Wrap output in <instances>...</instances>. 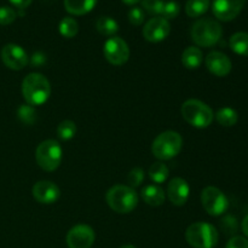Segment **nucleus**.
Instances as JSON below:
<instances>
[{
    "label": "nucleus",
    "instance_id": "14",
    "mask_svg": "<svg viewBox=\"0 0 248 248\" xmlns=\"http://www.w3.org/2000/svg\"><path fill=\"white\" fill-rule=\"evenodd\" d=\"M33 198L43 205H52L60 199L61 190L57 184L51 181H40L31 189Z\"/></svg>",
    "mask_w": 248,
    "mask_h": 248
},
{
    "label": "nucleus",
    "instance_id": "33",
    "mask_svg": "<svg viewBox=\"0 0 248 248\" xmlns=\"http://www.w3.org/2000/svg\"><path fill=\"white\" fill-rule=\"evenodd\" d=\"M225 248H248V240L244 236H234L228 241Z\"/></svg>",
    "mask_w": 248,
    "mask_h": 248
},
{
    "label": "nucleus",
    "instance_id": "15",
    "mask_svg": "<svg viewBox=\"0 0 248 248\" xmlns=\"http://www.w3.org/2000/svg\"><path fill=\"white\" fill-rule=\"evenodd\" d=\"M190 195V186L188 182L181 177H176L170 181L167 186V198L174 206H183Z\"/></svg>",
    "mask_w": 248,
    "mask_h": 248
},
{
    "label": "nucleus",
    "instance_id": "2",
    "mask_svg": "<svg viewBox=\"0 0 248 248\" xmlns=\"http://www.w3.org/2000/svg\"><path fill=\"white\" fill-rule=\"evenodd\" d=\"M106 201L114 212L127 215L137 207L138 195L130 186L116 184L107 191Z\"/></svg>",
    "mask_w": 248,
    "mask_h": 248
},
{
    "label": "nucleus",
    "instance_id": "36",
    "mask_svg": "<svg viewBox=\"0 0 248 248\" xmlns=\"http://www.w3.org/2000/svg\"><path fill=\"white\" fill-rule=\"evenodd\" d=\"M121 1L126 5H136L138 4V2L142 1V0H121Z\"/></svg>",
    "mask_w": 248,
    "mask_h": 248
},
{
    "label": "nucleus",
    "instance_id": "26",
    "mask_svg": "<svg viewBox=\"0 0 248 248\" xmlns=\"http://www.w3.org/2000/svg\"><path fill=\"white\" fill-rule=\"evenodd\" d=\"M77 133V125L72 120H63L57 126V137L61 140H70Z\"/></svg>",
    "mask_w": 248,
    "mask_h": 248
},
{
    "label": "nucleus",
    "instance_id": "4",
    "mask_svg": "<svg viewBox=\"0 0 248 248\" xmlns=\"http://www.w3.org/2000/svg\"><path fill=\"white\" fill-rule=\"evenodd\" d=\"M191 39L201 47L215 46L223 35L222 26L217 21L211 18H201L191 27Z\"/></svg>",
    "mask_w": 248,
    "mask_h": 248
},
{
    "label": "nucleus",
    "instance_id": "10",
    "mask_svg": "<svg viewBox=\"0 0 248 248\" xmlns=\"http://www.w3.org/2000/svg\"><path fill=\"white\" fill-rule=\"evenodd\" d=\"M94 230L86 224L75 225L65 236V242L69 248H91L94 244Z\"/></svg>",
    "mask_w": 248,
    "mask_h": 248
},
{
    "label": "nucleus",
    "instance_id": "1",
    "mask_svg": "<svg viewBox=\"0 0 248 248\" xmlns=\"http://www.w3.org/2000/svg\"><path fill=\"white\" fill-rule=\"evenodd\" d=\"M22 94L29 106H41L50 98V81L40 73H31L22 81Z\"/></svg>",
    "mask_w": 248,
    "mask_h": 248
},
{
    "label": "nucleus",
    "instance_id": "11",
    "mask_svg": "<svg viewBox=\"0 0 248 248\" xmlns=\"http://www.w3.org/2000/svg\"><path fill=\"white\" fill-rule=\"evenodd\" d=\"M1 61L9 69L22 70L28 64V55L17 44H7L1 50Z\"/></svg>",
    "mask_w": 248,
    "mask_h": 248
},
{
    "label": "nucleus",
    "instance_id": "17",
    "mask_svg": "<svg viewBox=\"0 0 248 248\" xmlns=\"http://www.w3.org/2000/svg\"><path fill=\"white\" fill-rule=\"evenodd\" d=\"M140 196L147 205L153 206V207L161 206L165 202V198H166L164 189L157 184H149V186H144L142 189Z\"/></svg>",
    "mask_w": 248,
    "mask_h": 248
},
{
    "label": "nucleus",
    "instance_id": "35",
    "mask_svg": "<svg viewBox=\"0 0 248 248\" xmlns=\"http://www.w3.org/2000/svg\"><path fill=\"white\" fill-rule=\"evenodd\" d=\"M241 229H242V232H244V234L248 237V215L244 218V220H242Z\"/></svg>",
    "mask_w": 248,
    "mask_h": 248
},
{
    "label": "nucleus",
    "instance_id": "32",
    "mask_svg": "<svg viewBox=\"0 0 248 248\" xmlns=\"http://www.w3.org/2000/svg\"><path fill=\"white\" fill-rule=\"evenodd\" d=\"M145 15L140 7H132L128 12V21L133 26H140L144 22Z\"/></svg>",
    "mask_w": 248,
    "mask_h": 248
},
{
    "label": "nucleus",
    "instance_id": "29",
    "mask_svg": "<svg viewBox=\"0 0 248 248\" xmlns=\"http://www.w3.org/2000/svg\"><path fill=\"white\" fill-rule=\"evenodd\" d=\"M143 181H144V171L140 167H135L127 174V182L131 188H137L143 183Z\"/></svg>",
    "mask_w": 248,
    "mask_h": 248
},
{
    "label": "nucleus",
    "instance_id": "12",
    "mask_svg": "<svg viewBox=\"0 0 248 248\" xmlns=\"http://www.w3.org/2000/svg\"><path fill=\"white\" fill-rule=\"evenodd\" d=\"M247 0H215L212 12L219 21L229 22L239 16Z\"/></svg>",
    "mask_w": 248,
    "mask_h": 248
},
{
    "label": "nucleus",
    "instance_id": "22",
    "mask_svg": "<svg viewBox=\"0 0 248 248\" xmlns=\"http://www.w3.org/2000/svg\"><path fill=\"white\" fill-rule=\"evenodd\" d=\"M170 170L162 161H156L150 166L149 169V178L155 184H162L169 179Z\"/></svg>",
    "mask_w": 248,
    "mask_h": 248
},
{
    "label": "nucleus",
    "instance_id": "19",
    "mask_svg": "<svg viewBox=\"0 0 248 248\" xmlns=\"http://www.w3.org/2000/svg\"><path fill=\"white\" fill-rule=\"evenodd\" d=\"M202 61V51L196 46H189L182 53V63L186 69H198Z\"/></svg>",
    "mask_w": 248,
    "mask_h": 248
},
{
    "label": "nucleus",
    "instance_id": "6",
    "mask_svg": "<svg viewBox=\"0 0 248 248\" xmlns=\"http://www.w3.org/2000/svg\"><path fill=\"white\" fill-rule=\"evenodd\" d=\"M183 148V138L176 131L160 133L152 144V153L156 159L165 161L176 157Z\"/></svg>",
    "mask_w": 248,
    "mask_h": 248
},
{
    "label": "nucleus",
    "instance_id": "16",
    "mask_svg": "<svg viewBox=\"0 0 248 248\" xmlns=\"http://www.w3.org/2000/svg\"><path fill=\"white\" fill-rule=\"evenodd\" d=\"M206 67L216 77H227L232 72V61L225 53L212 51L206 57Z\"/></svg>",
    "mask_w": 248,
    "mask_h": 248
},
{
    "label": "nucleus",
    "instance_id": "20",
    "mask_svg": "<svg viewBox=\"0 0 248 248\" xmlns=\"http://www.w3.org/2000/svg\"><path fill=\"white\" fill-rule=\"evenodd\" d=\"M229 45L235 53L248 57V33L237 31L232 34L229 40Z\"/></svg>",
    "mask_w": 248,
    "mask_h": 248
},
{
    "label": "nucleus",
    "instance_id": "23",
    "mask_svg": "<svg viewBox=\"0 0 248 248\" xmlns=\"http://www.w3.org/2000/svg\"><path fill=\"white\" fill-rule=\"evenodd\" d=\"M216 120L219 125L224 126V127H232L239 120V115H237V111L235 109L230 108V107H224V108H220L219 110L216 114Z\"/></svg>",
    "mask_w": 248,
    "mask_h": 248
},
{
    "label": "nucleus",
    "instance_id": "7",
    "mask_svg": "<svg viewBox=\"0 0 248 248\" xmlns=\"http://www.w3.org/2000/svg\"><path fill=\"white\" fill-rule=\"evenodd\" d=\"M62 147L55 140H43L35 149V160L41 170L53 172L62 162Z\"/></svg>",
    "mask_w": 248,
    "mask_h": 248
},
{
    "label": "nucleus",
    "instance_id": "30",
    "mask_svg": "<svg viewBox=\"0 0 248 248\" xmlns=\"http://www.w3.org/2000/svg\"><path fill=\"white\" fill-rule=\"evenodd\" d=\"M179 10H181V7H179V4L177 1L165 2L161 17L162 18L167 19V21H169V19L176 18L179 14Z\"/></svg>",
    "mask_w": 248,
    "mask_h": 248
},
{
    "label": "nucleus",
    "instance_id": "28",
    "mask_svg": "<svg viewBox=\"0 0 248 248\" xmlns=\"http://www.w3.org/2000/svg\"><path fill=\"white\" fill-rule=\"evenodd\" d=\"M17 114H18V118L21 119L22 123L27 124V125H31L35 120V111H34L33 107L29 106V104H23V106L19 107Z\"/></svg>",
    "mask_w": 248,
    "mask_h": 248
},
{
    "label": "nucleus",
    "instance_id": "34",
    "mask_svg": "<svg viewBox=\"0 0 248 248\" xmlns=\"http://www.w3.org/2000/svg\"><path fill=\"white\" fill-rule=\"evenodd\" d=\"M9 1L11 2L12 5H15L16 7H18V9L23 10V9H27V7L31 4L33 0H9Z\"/></svg>",
    "mask_w": 248,
    "mask_h": 248
},
{
    "label": "nucleus",
    "instance_id": "9",
    "mask_svg": "<svg viewBox=\"0 0 248 248\" xmlns=\"http://www.w3.org/2000/svg\"><path fill=\"white\" fill-rule=\"evenodd\" d=\"M103 53L106 60L113 65H124L130 58V47L124 39L111 36L104 43Z\"/></svg>",
    "mask_w": 248,
    "mask_h": 248
},
{
    "label": "nucleus",
    "instance_id": "24",
    "mask_svg": "<svg viewBox=\"0 0 248 248\" xmlns=\"http://www.w3.org/2000/svg\"><path fill=\"white\" fill-rule=\"evenodd\" d=\"M210 9V0H188L186 4V12L191 18L200 17Z\"/></svg>",
    "mask_w": 248,
    "mask_h": 248
},
{
    "label": "nucleus",
    "instance_id": "5",
    "mask_svg": "<svg viewBox=\"0 0 248 248\" xmlns=\"http://www.w3.org/2000/svg\"><path fill=\"white\" fill-rule=\"evenodd\" d=\"M186 240L194 248H215L219 240V234L210 223L196 222L186 229Z\"/></svg>",
    "mask_w": 248,
    "mask_h": 248
},
{
    "label": "nucleus",
    "instance_id": "8",
    "mask_svg": "<svg viewBox=\"0 0 248 248\" xmlns=\"http://www.w3.org/2000/svg\"><path fill=\"white\" fill-rule=\"evenodd\" d=\"M201 205L208 215L218 217L227 212L229 201L220 189L216 186H206L201 193Z\"/></svg>",
    "mask_w": 248,
    "mask_h": 248
},
{
    "label": "nucleus",
    "instance_id": "27",
    "mask_svg": "<svg viewBox=\"0 0 248 248\" xmlns=\"http://www.w3.org/2000/svg\"><path fill=\"white\" fill-rule=\"evenodd\" d=\"M165 1L164 0H142V6L149 15L159 16L162 14Z\"/></svg>",
    "mask_w": 248,
    "mask_h": 248
},
{
    "label": "nucleus",
    "instance_id": "31",
    "mask_svg": "<svg viewBox=\"0 0 248 248\" xmlns=\"http://www.w3.org/2000/svg\"><path fill=\"white\" fill-rule=\"evenodd\" d=\"M16 18H17V14L14 9L7 6L0 7V24H1V26L11 24L12 22H15V19Z\"/></svg>",
    "mask_w": 248,
    "mask_h": 248
},
{
    "label": "nucleus",
    "instance_id": "13",
    "mask_svg": "<svg viewBox=\"0 0 248 248\" xmlns=\"http://www.w3.org/2000/svg\"><path fill=\"white\" fill-rule=\"evenodd\" d=\"M171 33V24L162 17H154L145 23L143 28V36L149 43H160L165 40Z\"/></svg>",
    "mask_w": 248,
    "mask_h": 248
},
{
    "label": "nucleus",
    "instance_id": "18",
    "mask_svg": "<svg viewBox=\"0 0 248 248\" xmlns=\"http://www.w3.org/2000/svg\"><path fill=\"white\" fill-rule=\"evenodd\" d=\"M97 0H64V7L67 12L74 16H82L94 9Z\"/></svg>",
    "mask_w": 248,
    "mask_h": 248
},
{
    "label": "nucleus",
    "instance_id": "21",
    "mask_svg": "<svg viewBox=\"0 0 248 248\" xmlns=\"http://www.w3.org/2000/svg\"><path fill=\"white\" fill-rule=\"evenodd\" d=\"M96 29L99 34L104 36H115L119 31V24L114 18L108 16H102L97 19Z\"/></svg>",
    "mask_w": 248,
    "mask_h": 248
},
{
    "label": "nucleus",
    "instance_id": "25",
    "mask_svg": "<svg viewBox=\"0 0 248 248\" xmlns=\"http://www.w3.org/2000/svg\"><path fill=\"white\" fill-rule=\"evenodd\" d=\"M60 33L61 35L64 38H74L79 31V24H78L77 19L72 18V17H64L62 21L60 22Z\"/></svg>",
    "mask_w": 248,
    "mask_h": 248
},
{
    "label": "nucleus",
    "instance_id": "37",
    "mask_svg": "<svg viewBox=\"0 0 248 248\" xmlns=\"http://www.w3.org/2000/svg\"><path fill=\"white\" fill-rule=\"evenodd\" d=\"M120 248H136L133 245H124V246H121Z\"/></svg>",
    "mask_w": 248,
    "mask_h": 248
},
{
    "label": "nucleus",
    "instance_id": "3",
    "mask_svg": "<svg viewBox=\"0 0 248 248\" xmlns=\"http://www.w3.org/2000/svg\"><path fill=\"white\" fill-rule=\"evenodd\" d=\"M182 116L184 120L196 128H206L215 119L213 110L200 99H188L182 104Z\"/></svg>",
    "mask_w": 248,
    "mask_h": 248
}]
</instances>
